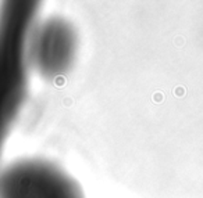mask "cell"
<instances>
[{"label": "cell", "instance_id": "obj_1", "mask_svg": "<svg viewBox=\"0 0 203 198\" xmlns=\"http://www.w3.org/2000/svg\"><path fill=\"white\" fill-rule=\"evenodd\" d=\"M39 2L0 3V144H4L28 97L29 36Z\"/></svg>", "mask_w": 203, "mask_h": 198}, {"label": "cell", "instance_id": "obj_2", "mask_svg": "<svg viewBox=\"0 0 203 198\" xmlns=\"http://www.w3.org/2000/svg\"><path fill=\"white\" fill-rule=\"evenodd\" d=\"M0 198H83L75 179L45 159H20L0 170Z\"/></svg>", "mask_w": 203, "mask_h": 198}, {"label": "cell", "instance_id": "obj_3", "mask_svg": "<svg viewBox=\"0 0 203 198\" xmlns=\"http://www.w3.org/2000/svg\"><path fill=\"white\" fill-rule=\"evenodd\" d=\"M78 35L74 25L63 17H49L35 24L28 43L31 69L47 80L67 75L75 64Z\"/></svg>", "mask_w": 203, "mask_h": 198}]
</instances>
